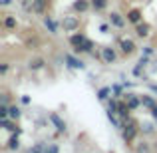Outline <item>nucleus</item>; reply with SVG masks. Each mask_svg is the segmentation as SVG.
Listing matches in <instances>:
<instances>
[{
	"instance_id": "obj_1",
	"label": "nucleus",
	"mask_w": 157,
	"mask_h": 153,
	"mask_svg": "<svg viewBox=\"0 0 157 153\" xmlns=\"http://www.w3.org/2000/svg\"><path fill=\"white\" fill-rule=\"evenodd\" d=\"M70 42H72L76 52H92V48H94V42L88 40L84 34H72L70 36Z\"/></svg>"
},
{
	"instance_id": "obj_2",
	"label": "nucleus",
	"mask_w": 157,
	"mask_h": 153,
	"mask_svg": "<svg viewBox=\"0 0 157 153\" xmlns=\"http://www.w3.org/2000/svg\"><path fill=\"white\" fill-rule=\"evenodd\" d=\"M121 131H123V139H125L127 143H129V141H133V139H135V135H137V123H135L131 117L123 119Z\"/></svg>"
},
{
	"instance_id": "obj_3",
	"label": "nucleus",
	"mask_w": 157,
	"mask_h": 153,
	"mask_svg": "<svg viewBox=\"0 0 157 153\" xmlns=\"http://www.w3.org/2000/svg\"><path fill=\"white\" fill-rule=\"evenodd\" d=\"M62 28H64V32H76L80 28V18L78 16H64L62 18Z\"/></svg>"
},
{
	"instance_id": "obj_4",
	"label": "nucleus",
	"mask_w": 157,
	"mask_h": 153,
	"mask_svg": "<svg viewBox=\"0 0 157 153\" xmlns=\"http://www.w3.org/2000/svg\"><path fill=\"white\" fill-rule=\"evenodd\" d=\"M119 48H121V54H125V56H131V54H135V50H137L135 42L129 40V38H121L119 40Z\"/></svg>"
},
{
	"instance_id": "obj_5",
	"label": "nucleus",
	"mask_w": 157,
	"mask_h": 153,
	"mask_svg": "<svg viewBox=\"0 0 157 153\" xmlns=\"http://www.w3.org/2000/svg\"><path fill=\"white\" fill-rule=\"evenodd\" d=\"M100 58H101V62H104V64H113V62L117 60V52H115L113 48H101Z\"/></svg>"
},
{
	"instance_id": "obj_6",
	"label": "nucleus",
	"mask_w": 157,
	"mask_h": 153,
	"mask_svg": "<svg viewBox=\"0 0 157 153\" xmlns=\"http://www.w3.org/2000/svg\"><path fill=\"white\" fill-rule=\"evenodd\" d=\"M48 2L50 0H30V10L34 14H44L48 8Z\"/></svg>"
},
{
	"instance_id": "obj_7",
	"label": "nucleus",
	"mask_w": 157,
	"mask_h": 153,
	"mask_svg": "<svg viewBox=\"0 0 157 153\" xmlns=\"http://www.w3.org/2000/svg\"><path fill=\"white\" fill-rule=\"evenodd\" d=\"M125 22H127V18H123L119 12H111V14H109V24H111V26L123 28V26H125Z\"/></svg>"
},
{
	"instance_id": "obj_8",
	"label": "nucleus",
	"mask_w": 157,
	"mask_h": 153,
	"mask_svg": "<svg viewBox=\"0 0 157 153\" xmlns=\"http://www.w3.org/2000/svg\"><path fill=\"white\" fill-rule=\"evenodd\" d=\"M127 22L129 24H135V26H137V24H141V18H143V14H141V10H137V8H133V10H129L127 12Z\"/></svg>"
},
{
	"instance_id": "obj_9",
	"label": "nucleus",
	"mask_w": 157,
	"mask_h": 153,
	"mask_svg": "<svg viewBox=\"0 0 157 153\" xmlns=\"http://www.w3.org/2000/svg\"><path fill=\"white\" fill-rule=\"evenodd\" d=\"M129 105V109H135V107L141 105V98L137 96V94H125V100H123Z\"/></svg>"
},
{
	"instance_id": "obj_10",
	"label": "nucleus",
	"mask_w": 157,
	"mask_h": 153,
	"mask_svg": "<svg viewBox=\"0 0 157 153\" xmlns=\"http://www.w3.org/2000/svg\"><path fill=\"white\" fill-rule=\"evenodd\" d=\"M48 117H50V121L54 123V127H56L58 131H66V121H64V119H62L58 113H50Z\"/></svg>"
},
{
	"instance_id": "obj_11",
	"label": "nucleus",
	"mask_w": 157,
	"mask_h": 153,
	"mask_svg": "<svg viewBox=\"0 0 157 153\" xmlns=\"http://www.w3.org/2000/svg\"><path fill=\"white\" fill-rule=\"evenodd\" d=\"M72 8L76 12H82V14H84V12H88L90 8H92V2H90V0H76Z\"/></svg>"
},
{
	"instance_id": "obj_12",
	"label": "nucleus",
	"mask_w": 157,
	"mask_h": 153,
	"mask_svg": "<svg viewBox=\"0 0 157 153\" xmlns=\"http://www.w3.org/2000/svg\"><path fill=\"white\" fill-rule=\"evenodd\" d=\"M64 58H66V62H68V64L72 66V68H76V70H84V68H86V64H84V62H82V60H78L76 56H72V54H66Z\"/></svg>"
},
{
	"instance_id": "obj_13",
	"label": "nucleus",
	"mask_w": 157,
	"mask_h": 153,
	"mask_svg": "<svg viewBox=\"0 0 157 153\" xmlns=\"http://www.w3.org/2000/svg\"><path fill=\"white\" fill-rule=\"evenodd\" d=\"M44 66H46V60H44V58H32V60L28 62V68L34 70V72L36 70H42Z\"/></svg>"
},
{
	"instance_id": "obj_14",
	"label": "nucleus",
	"mask_w": 157,
	"mask_h": 153,
	"mask_svg": "<svg viewBox=\"0 0 157 153\" xmlns=\"http://www.w3.org/2000/svg\"><path fill=\"white\" fill-rule=\"evenodd\" d=\"M149 24H137V26H135V34L139 36V38H147V36H149Z\"/></svg>"
},
{
	"instance_id": "obj_15",
	"label": "nucleus",
	"mask_w": 157,
	"mask_h": 153,
	"mask_svg": "<svg viewBox=\"0 0 157 153\" xmlns=\"http://www.w3.org/2000/svg\"><path fill=\"white\" fill-rule=\"evenodd\" d=\"M2 24H4V28H6V30H14V28L18 26V22H16V16H4Z\"/></svg>"
},
{
	"instance_id": "obj_16",
	"label": "nucleus",
	"mask_w": 157,
	"mask_h": 153,
	"mask_svg": "<svg viewBox=\"0 0 157 153\" xmlns=\"http://www.w3.org/2000/svg\"><path fill=\"white\" fill-rule=\"evenodd\" d=\"M90 2H92V8L96 12H101L107 8V0H90Z\"/></svg>"
},
{
	"instance_id": "obj_17",
	"label": "nucleus",
	"mask_w": 157,
	"mask_h": 153,
	"mask_svg": "<svg viewBox=\"0 0 157 153\" xmlns=\"http://www.w3.org/2000/svg\"><path fill=\"white\" fill-rule=\"evenodd\" d=\"M44 26L50 30V34H58V26H56V22H54L50 16H46V18H44Z\"/></svg>"
},
{
	"instance_id": "obj_18",
	"label": "nucleus",
	"mask_w": 157,
	"mask_h": 153,
	"mask_svg": "<svg viewBox=\"0 0 157 153\" xmlns=\"http://www.w3.org/2000/svg\"><path fill=\"white\" fill-rule=\"evenodd\" d=\"M141 105L147 107V109H153L157 103H155V100H153L151 96H141Z\"/></svg>"
},
{
	"instance_id": "obj_19",
	"label": "nucleus",
	"mask_w": 157,
	"mask_h": 153,
	"mask_svg": "<svg viewBox=\"0 0 157 153\" xmlns=\"http://www.w3.org/2000/svg\"><path fill=\"white\" fill-rule=\"evenodd\" d=\"M2 125L6 127L8 131H16V133H20V129H18V125L14 123V119H12V121H10V119H2Z\"/></svg>"
},
{
	"instance_id": "obj_20",
	"label": "nucleus",
	"mask_w": 157,
	"mask_h": 153,
	"mask_svg": "<svg viewBox=\"0 0 157 153\" xmlns=\"http://www.w3.org/2000/svg\"><path fill=\"white\" fill-rule=\"evenodd\" d=\"M135 153H151V145H149L147 141L137 143V147H135Z\"/></svg>"
},
{
	"instance_id": "obj_21",
	"label": "nucleus",
	"mask_w": 157,
	"mask_h": 153,
	"mask_svg": "<svg viewBox=\"0 0 157 153\" xmlns=\"http://www.w3.org/2000/svg\"><path fill=\"white\" fill-rule=\"evenodd\" d=\"M20 115H22V111H20V107H16V105H10V111H8V117L10 119H20Z\"/></svg>"
},
{
	"instance_id": "obj_22",
	"label": "nucleus",
	"mask_w": 157,
	"mask_h": 153,
	"mask_svg": "<svg viewBox=\"0 0 157 153\" xmlns=\"http://www.w3.org/2000/svg\"><path fill=\"white\" fill-rule=\"evenodd\" d=\"M8 149H10V151H16V149H18V147H20V141H18V135H14V137H10V141H8Z\"/></svg>"
},
{
	"instance_id": "obj_23",
	"label": "nucleus",
	"mask_w": 157,
	"mask_h": 153,
	"mask_svg": "<svg viewBox=\"0 0 157 153\" xmlns=\"http://www.w3.org/2000/svg\"><path fill=\"white\" fill-rule=\"evenodd\" d=\"M109 94H111V88H101L100 92H98V98H100V100H107Z\"/></svg>"
},
{
	"instance_id": "obj_24",
	"label": "nucleus",
	"mask_w": 157,
	"mask_h": 153,
	"mask_svg": "<svg viewBox=\"0 0 157 153\" xmlns=\"http://www.w3.org/2000/svg\"><path fill=\"white\" fill-rule=\"evenodd\" d=\"M26 153H44V147L42 145H36V147H30Z\"/></svg>"
},
{
	"instance_id": "obj_25",
	"label": "nucleus",
	"mask_w": 157,
	"mask_h": 153,
	"mask_svg": "<svg viewBox=\"0 0 157 153\" xmlns=\"http://www.w3.org/2000/svg\"><path fill=\"white\" fill-rule=\"evenodd\" d=\"M141 131L143 133H153V125H151V123H145V125L141 127Z\"/></svg>"
},
{
	"instance_id": "obj_26",
	"label": "nucleus",
	"mask_w": 157,
	"mask_h": 153,
	"mask_svg": "<svg viewBox=\"0 0 157 153\" xmlns=\"http://www.w3.org/2000/svg\"><path fill=\"white\" fill-rule=\"evenodd\" d=\"M44 153H58V147L56 145H48V149H44Z\"/></svg>"
},
{
	"instance_id": "obj_27",
	"label": "nucleus",
	"mask_w": 157,
	"mask_h": 153,
	"mask_svg": "<svg viewBox=\"0 0 157 153\" xmlns=\"http://www.w3.org/2000/svg\"><path fill=\"white\" fill-rule=\"evenodd\" d=\"M111 92L115 94V98L119 96V94H121V88H119V86H111Z\"/></svg>"
},
{
	"instance_id": "obj_28",
	"label": "nucleus",
	"mask_w": 157,
	"mask_h": 153,
	"mask_svg": "<svg viewBox=\"0 0 157 153\" xmlns=\"http://www.w3.org/2000/svg\"><path fill=\"white\" fill-rule=\"evenodd\" d=\"M143 54H145V56H151V54H153V48H151V46H145V50H143Z\"/></svg>"
},
{
	"instance_id": "obj_29",
	"label": "nucleus",
	"mask_w": 157,
	"mask_h": 153,
	"mask_svg": "<svg viewBox=\"0 0 157 153\" xmlns=\"http://www.w3.org/2000/svg\"><path fill=\"white\" fill-rule=\"evenodd\" d=\"M0 72L6 74V72H8V64H2V66H0Z\"/></svg>"
},
{
	"instance_id": "obj_30",
	"label": "nucleus",
	"mask_w": 157,
	"mask_h": 153,
	"mask_svg": "<svg viewBox=\"0 0 157 153\" xmlns=\"http://www.w3.org/2000/svg\"><path fill=\"white\" fill-rule=\"evenodd\" d=\"M10 2H12V0H0V4H2V6H8Z\"/></svg>"
},
{
	"instance_id": "obj_31",
	"label": "nucleus",
	"mask_w": 157,
	"mask_h": 153,
	"mask_svg": "<svg viewBox=\"0 0 157 153\" xmlns=\"http://www.w3.org/2000/svg\"><path fill=\"white\" fill-rule=\"evenodd\" d=\"M151 115H153V117H155V119H157V105H155V107H153V109H151Z\"/></svg>"
},
{
	"instance_id": "obj_32",
	"label": "nucleus",
	"mask_w": 157,
	"mask_h": 153,
	"mask_svg": "<svg viewBox=\"0 0 157 153\" xmlns=\"http://www.w3.org/2000/svg\"><path fill=\"white\" fill-rule=\"evenodd\" d=\"M151 90H153V92L157 94V84H151Z\"/></svg>"
}]
</instances>
